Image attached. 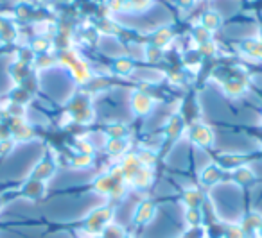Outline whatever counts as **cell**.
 I'll return each instance as SVG.
<instances>
[{"label":"cell","mask_w":262,"mask_h":238,"mask_svg":"<svg viewBox=\"0 0 262 238\" xmlns=\"http://www.w3.org/2000/svg\"><path fill=\"white\" fill-rule=\"evenodd\" d=\"M153 215H155V206H153V202L144 201L142 204L139 206V209H137L135 222L137 224H146V222H149V220L153 219Z\"/></svg>","instance_id":"1"},{"label":"cell","mask_w":262,"mask_h":238,"mask_svg":"<svg viewBox=\"0 0 262 238\" xmlns=\"http://www.w3.org/2000/svg\"><path fill=\"white\" fill-rule=\"evenodd\" d=\"M149 179H151L149 172H140V174H137L133 181H135L137 186H146V184H149Z\"/></svg>","instance_id":"2"},{"label":"cell","mask_w":262,"mask_h":238,"mask_svg":"<svg viewBox=\"0 0 262 238\" xmlns=\"http://www.w3.org/2000/svg\"><path fill=\"white\" fill-rule=\"evenodd\" d=\"M185 201L187 204L190 206V208H196L198 204H200V195H198V192H189V194L185 195Z\"/></svg>","instance_id":"3"},{"label":"cell","mask_w":262,"mask_h":238,"mask_svg":"<svg viewBox=\"0 0 262 238\" xmlns=\"http://www.w3.org/2000/svg\"><path fill=\"white\" fill-rule=\"evenodd\" d=\"M187 219H189V222L192 224V226H198V222H200V213H198V209L190 208L189 211H187Z\"/></svg>","instance_id":"4"},{"label":"cell","mask_w":262,"mask_h":238,"mask_svg":"<svg viewBox=\"0 0 262 238\" xmlns=\"http://www.w3.org/2000/svg\"><path fill=\"white\" fill-rule=\"evenodd\" d=\"M228 236H230V238H244V234H243V231H241L239 227L232 226V227L228 229Z\"/></svg>","instance_id":"5"},{"label":"cell","mask_w":262,"mask_h":238,"mask_svg":"<svg viewBox=\"0 0 262 238\" xmlns=\"http://www.w3.org/2000/svg\"><path fill=\"white\" fill-rule=\"evenodd\" d=\"M258 227H260V238H262V226H258Z\"/></svg>","instance_id":"6"}]
</instances>
